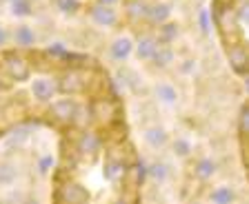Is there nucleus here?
I'll return each mask as SVG.
<instances>
[{
  "instance_id": "f257e3e1",
  "label": "nucleus",
  "mask_w": 249,
  "mask_h": 204,
  "mask_svg": "<svg viewBox=\"0 0 249 204\" xmlns=\"http://www.w3.org/2000/svg\"><path fill=\"white\" fill-rule=\"evenodd\" d=\"M5 71L11 76L14 80H25L29 78V63H25L22 58H16V56H9L7 58V63H5Z\"/></svg>"
},
{
  "instance_id": "f03ea898",
  "label": "nucleus",
  "mask_w": 249,
  "mask_h": 204,
  "mask_svg": "<svg viewBox=\"0 0 249 204\" xmlns=\"http://www.w3.org/2000/svg\"><path fill=\"white\" fill-rule=\"evenodd\" d=\"M76 113H78V109L71 100H58V102L52 105V115L62 122H71L76 118Z\"/></svg>"
},
{
  "instance_id": "7ed1b4c3",
  "label": "nucleus",
  "mask_w": 249,
  "mask_h": 204,
  "mask_svg": "<svg viewBox=\"0 0 249 204\" xmlns=\"http://www.w3.org/2000/svg\"><path fill=\"white\" fill-rule=\"evenodd\" d=\"M145 142L151 149H162L167 144V133L158 126H151V129L145 131Z\"/></svg>"
},
{
  "instance_id": "20e7f679",
  "label": "nucleus",
  "mask_w": 249,
  "mask_h": 204,
  "mask_svg": "<svg viewBox=\"0 0 249 204\" xmlns=\"http://www.w3.org/2000/svg\"><path fill=\"white\" fill-rule=\"evenodd\" d=\"M31 94L38 100H49L53 95V84L49 80H34L31 84Z\"/></svg>"
},
{
  "instance_id": "39448f33",
  "label": "nucleus",
  "mask_w": 249,
  "mask_h": 204,
  "mask_svg": "<svg viewBox=\"0 0 249 204\" xmlns=\"http://www.w3.org/2000/svg\"><path fill=\"white\" fill-rule=\"evenodd\" d=\"M91 16L96 18L100 25H114L116 22V14L109 9V7H96V9L91 11Z\"/></svg>"
},
{
  "instance_id": "423d86ee",
  "label": "nucleus",
  "mask_w": 249,
  "mask_h": 204,
  "mask_svg": "<svg viewBox=\"0 0 249 204\" xmlns=\"http://www.w3.org/2000/svg\"><path fill=\"white\" fill-rule=\"evenodd\" d=\"M60 91H65V94H80L83 91V80H78L76 76H67L60 82Z\"/></svg>"
},
{
  "instance_id": "0eeeda50",
  "label": "nucleus",
  "mask_w": 249,
  "mask_h": 204,
  "mask_svg": "<svg viewBox=\"0 0 249 204\" xmlns=\"http://www.w3.org/2000/svg\"><path fill=\"white\" fill-rule=\"evenodd\" d=\"M156 95H158L162 102H174V100H176V89L167 82H160L156 87Z\"/></svg>"
},
{
  "instance_id": "6e6552de",
  "label": "nucleus",
  "mask_w": 249,
  "mask_h": 204,
  "mask_svg": "<svg viewBox=\"0 0 249 204\" xmlns=\"http://www.w3.org/2000/svg\"><path fill=\"white\" fill-rule=\"evenodd\" d=\"M131 51V45L129 40H116L114 42V47H111V53H114L116 58H127Z\"/></svg>"
},
{
  "instance_id": "1a4fd4ad",
  "label": "nucleus",
  "mask_w": 249,
  "mask_h": 204,
  "mask_svg": "<svg viewBox=\"0 0 249 204\" xmlns=\"http://www.w3.org/2000/svg\"><path fill=\"white\" fill-rule=\"evenodd\" d=\"M14 38L18 45H31V42H34V31H31L29 27H20V29H16Z\"/></svg>"
},
{
  "instance_id": "9d476101",
  "label": "nucleus",
  "mask_w": 249,
  "mask_h": 204,
  "mask_svg": "<svg viewBox=\"0 0 249 204\" xmlns=\"http://www.w3.org/2000/svg\"><path fill=\"white\" fill-rule=\"evenodd\" d=\"M96 147H98V138L93 136V133H83V138H80V149H83V151H93Z\"/></svg>"
},
{
  "instance_id": "9b49d317",
  "label": "nucleus",
  "mask_w": 249,
  "mask_h": 204,
  "mask_svg": "<svg viewBox=\"0 0 249 204\" xmlns=\"http://www.w3.org/2000/svg\"><path fill=\"white\" fill-rule=\"evenodd\" d=\"M156 45L151 40H142L140 42V47H138V56L140 58H154V53H156Z\"/></svg>"
},
{
  "instance_id": "f8f14e48",
  "label": "nucleus",
  "mask_w": 249,
  "mask_h": 204,
  "mask_svg": "<svg viewBox=\"0 0 249 204\" xmlns=\"http://www.w3.org/2000/svg\"><path fill=\"white\" fill-rule=\"evenodd\" d=\"M147 14H149V16L151 18H154V20H158V22H162V20H165V18L167 16H169V9H167V7H154V9H149V11H147Z\"/></svg>"
},
{
  "instance_id": "ddd939ff",
  "label": "nucleus",
  "mask_w": 249,
  "mask_h": 204,
  "mask_svg": "<svg viewBox=\"0 0 249 204\" xmlns=\"http://www.w3.org/2000/svg\"><path fill=\"white\" fill-rule=\"evenodd\" d=\"M233 195L229 188H218V191H213L212 193V200H216V202H229Z\"/></svg>"
},
{
  "instance_id": "4468645a",
  "label": "nucleus",
  "mask_w": 249,
  "mask_h": 204,
  "mask_svg": "<svg viewBox=\"0 0 249 204\" xmlns=\"http://www.w3.org/2000/svg\"><path fill=\"white\" fill-rule=\"evenodd\" d=\"M198 173H200L202 178L212 175V173H213V164L209 162V160H202V162H198Z\"/></svg>"
},
{
  "instance_id": "2eb2a0df",
  "label": "nucleus",
  "mask_w": 249,
  "mask_h": 204,
  "mask_svg": "<svg viewBox=\"0 0 249 204\" xmlns=\"http://www.w3.org/2000/svg\"><path fill=\"white\" fill-rule=\"evenodd\" d=\"M174 149H176L178 156H187L192 147H189V142H187V140H176V142H174Z\"/></svg>"
},
{
  "instance_id": "dca6fc26",
  "label": "nucleus",
  "mask_w": 249,
  "mask_h": 204,
  "mask_svg": "<svg viewBox=\"0 0 249 204\" xmlns=\"http://www.w3.org/2000/svg\"><path fill=\"white\" fill-rule=\"evenodd\" d=\"M11 178H14V169H11V167H0V182L9 184Z\"/></svg>"
},
{
  "instance_id": "f3484780",
  "label": "nucleus",
  "mask_w": 249,
  "mask_h": 204,
  "mask_svg": "<svg viewBox=\"0 0 249 204\" xmlns=\"http://www.w3.org/2000/svg\"><path fill=\"white\" fill-rule=\"evenodd\" d=\"M7 42V31H5V27H0V45H5Z\"/></svg>"
},
{
  "instance_id": "a211bd4d",
  "label": "nucleus",
  "mask_w": 249,
  "mask_h": 204,
  "mask_svg": "<svg viewBox=\"0 0 249 204\" xmlns=\"http://www.w3.org/2000/svg\"><path fill=\"white\" fill-rule=\"evenodd\" d=\"M162 33H165V38H171V36H174V29H165Z\"/></svg>"
},
{
  "instance_id": "6ab92c4d",
  "label": "nucleus",
  "mask_w": 249,
  "mask_h": 204,
  "mask_svg": "<svg viewBox=\"0 0 249 204\" xmlns=\"http://www.w3.org/2000/svg\"><path fill=\"white\" fill-rule=\"evenodd\" d=\"M103 2H116V0H103Z\"/></svg>"
}]
</instances>
